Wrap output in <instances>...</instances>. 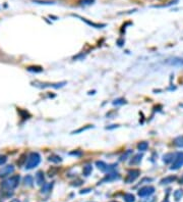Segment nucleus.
<instances>
[{
    "label": "nucleus",
    "instance_id": "nucleus-18",
    "mask_svg": "<svg viewBox=\"0 0 183 202\" xmlns=\"http://www.w3.org/2000/svg\"><path fill=\"white\" fill-rule=\"evenodd\" d=\"M92 172H93V168H92V166H90V164H87V166H83V175H85L86 177L90 176V175L92 174Z\"/></svg>",
    "mask_w": 183,
    "mask_h": 202
},
{
    "label": "nucleus",
    "instance_id": "nucleus-11",
    "mask_svg": "<svg viewBox=\"0 0 183 202\" xmlns=\"http://www.w3.org/2000/svg\"><path fill=\"white\" fill-rule=\"evenodd\" d=\"M176 180H177V177H176V176H168V177H166V178L162 179L161 182H160V184H161V185L171 184V183L175 182Z\"/></svg>",
    "mask_w": 183,
    "mask_h": 202
},
{
    "label": "nucleus",
    "instance_id": "nucleus-31",
    "mask_svg": "<svg viewBox=\"0 0 183 202\" xmlns=\"http://www.w3.org/2000/svg\"><path fill=\"white\" fill-rule=\"evenodd\" d=\"M10 202H20V201L18 200V199H13V200H11Z\"/></svg>",
    "mask_w": 183,
    "mask_h": 202
},
{
    "label": "nucleus",
    "instance_id": "nucleus-19",
    "mask_svg": "<svg viewBox=\"0 0 183 202\" xmlns=\"http://www.w3.org/2000/svg\"><path fill=\"white\" fill-rule=\"evenodd\" d=\"M124 201L125 202H134L135 201V197L134 195L130 194V193H126V194L124 195Z\"/></svg>",
    "mask_w": 183,
    "mask_h": 202
},
{
    "label": "nucleus",
    "instance_id": "nucleus-27",
    "mask_svg": "<svg viewBox=\"0 0 183 202\" xmlns=\"http://www.w3.org/2000/svg\"><path fill=\"white\" fill-rule=\"evenodd\" d=\"M70 155L81 156V151H72V152H70Z\"/></svg>",
    "mask_w": 183,
    "mask_h": 202
},
{
    "label": "nucleus",
    "instance_id": "nucleus-15",
    "mask_svg": "<svg viewBox=\"0 0 183 202\" xmlns=\"http://www.w3.org/2000/svg\"><path fill=\"white\" fill-rule=\"evenodd\" d=\"M174 157H175V154L174 153H167L163 156V161L165 163H170V162L173 161Z\"/></svg>",
    "mask_w": 183,
    "mask_h": 202
},
{
    "label": "nucleus",
    "instance_id": "nucleus-30",
    "mask_svg": "<svg viewBox=\"0 0 183 202\" xmlns=\"http://www.w3.org/2000/svg\"><path fill=\"white\" fill-rule=\"evenodd\" d=\"M179 184H183V175L181 176V178H180V180H179Z\"/></svg>",
    "mask_w": 183,
    "mask_h": 202
},
{
    "label": "nucleus",
    "instance_id": "nucleus-8",
    "mask_svg": "<svg viewBox=\"0 0 183 202\" xmlns=\"http://www.w3.org/2000/svg\"><path fill=\"white\" fill-rule=\"evenodd\" d=\"M13 172H14V168L11 164L3 166L2 168H0V177H6V176H8V175L12 174Z\"/></svg>",
    "mask_w": 183,
    "mask_h": 202
},
{
    "label": "nucleus",
    "instance_id": "nucleus-12",
    "mask_svg": "<svg viewBox=\"0 0 183 202\" xmlns=\"http://www.w3.org/2000/svg\"><path fill=\"white\" fill-rule=\"evenodd\" d=\"M141 159H143V154H141V153L135 154L133 157H131L130 161H129V164H130V166H135V164H138L139 162L141 161Z\"/></svg>",
    "mask_w": 183,
    "mask_h": 202
},
{
    "label": "nucleus",
    "instance_id": "nucleus-28",
    "mask_svg": "<svg viewBox=\"0 0 183 202\" xmlns=\"http://www.w3.org/2000/svg\"><path fill=\"white\" fill-rule=\"evenodd\" d=\"M92 2H93V0H83L81 3L83 4H91Z\"/></svg>",
    "mask_w": 183,
    "mask_h": 202
},
{
    "label": "nucleus",
    "instance_id": "nucleus-29",
    "mask_svg": "<svg viewBox=\"0 0 183 202\" xmlns=\"http://www.w3.org/2000/svg\"><path fill=\"white\" fill-rule=\"evenodd\" d=\"M90 191H91V189H85V190H81V194H85V193H89Z\"/></svg>",
    "mask_w": 183,
    "mask_h": 202
},
{
    "label": "nucleus",
    "instance_id": "nucleus-23",
    "mask_svg": "<svg viewBox=\"0 0 183 202\" xmlns=\"http://www.w3.org/2000/svg\"><path fill=\"white\" fill-rule=\"evenodd\" d=\"M126 101L123 98H118V99H115L113 101V105H122V104H125Z\"/></svg>",
    "mask_w": 183,
    "mask_h": 202
},
{
    "label": "nucleus",
    "instance_id": "nucleus-26",
    "mask_svg": "<svg viewBox=\"0 0 183 202\" xmlns=\"http://www.w3.org/2000/svg\"><path fill=\"white\" fill-rule=\"evenodd\" d=\"M90 128H93V126H89V127H86V128H81V129H79V130H77V131L73 132V134H75V133H79V132H83V131H85V130L90 129Z\"/></svg>",
    "mask_w": 183,
    "mask_h": 202
},
{
    "label": "nucleus",
    "instance_id": "nucleus-4",
    "mask_svg": "<svg viewBox=\"0 0 183 202\" xmlns=\"http://www.w3.org/2000/svg\"><path fill=\"white\" fill-rule=\"evenodd\" d=\"M139 175H141L139 170H130L127 173L126 177H125V179H124V182L126 183V184H131V183H133L137 178H138Z\"/></svg>",
    "mask_w": 183,
    "mask_h": 202
},
{
    "label": "nucleus",
    "instance_id": "nucleus-13",
    "mask_svg": "<svg viewBox=\"0 0 183 202\" xmlns=\"http://www.w3.org/2000/svg\"><path fill=\"white\" fill-rule=\"evenodd\" d=\"M96 166L100 170L104 173H108V164L104 161H96Z\"/></svg>",
    "mask_w": 183,
    "mask_h": 202
},
{
    "label": "nucleus",
    "instance_id": "nucleus-7",
    "mask_svg": "<svg viewBox=\"0 0 183 202\" xmlns=\"http://www.w3.org/2000/svg\"><path fill=\"white\" fill-rule=\"evenodd\" d=\"M167 63L171 67H183V58L180 57H173L167 60Z\"/></svg>",
    "mask_w": 183,
    "mask_h": 202
},
{
    "label": "nucleus",
    "instance_id": "nucleus-5",
    "mask_svg": "<svg viewBox=\"0 0 183 202\" xmlns=\"http://www.w3.org/2000/svg\"><path fill=\"white\" fill-rule=\"evenodd\" d=\"M154 193H155V188L153 186H145L139 189L137 194L141 197H148V196H151Z\"/></svg>",
    "mask_w": 183,
    "mask_h": 202
},
{
    "label": "nucleus",
    "instance_id": "nucleus-14",
    "mask_svg": "<svg viewBox=\"0 0 183 202\" xmlns=\"http://www.w3.org/2000/svg\"><path fill=\"white\" fill-rule=\"evenodd\" d=\"M48 160L53 162V163H59V162L62 161V158H61V156L57 155V154H51L48 157Z\"/></svg>",
    "mask_w": 183,
    "mask_h": 202
},
{
    "label": "nucleus",
    "instance_id": "nucleus-21",
    "mask_svg": "<svg viewBox=\"0 0 183 202\" xmlns=\"http://www.w3.org/2000/svg\"><path fill=\"white\" fill-rule=\"evenodd\" d=\"M174 198H175V200L176 201H179L180 199L182 198L183 197V190H176L175 192H174Z\"/></svg>",
    "mask_w": 183,
    "mask_h": 202
},
{
    "label": "nucleus",
    "instance_id": "nucleus-3",
    "mask_svg": "<svg viewBox=\"0 0 183 202\" xmlns=\"http://www.w3.org/2000/svg\"><path fill=\"white\" fill-rule=\"evenodd\" d=\"M181 166H183V152H177L175 154V157H174L172 164L170 166V170H179Z\"/></svg>",
    "mask_w": 183,
    "mask_h": 202
},
{
    "label": "nucleus",
    "instance_id": "nucleus-20",
    "mask_svg": "<svg viewBox=\"0 0 183 202\" xmlns=\"http://www.w3.org/2000/svg\"><path fill=\"white\" fill-rule=\"evenodd\" d=\"M139 151H145V150L149 148V143L148 142H141V143L137 145Z\"/></svg>",
    "mask_w": 183,
    "mask_h": 202
},
{
    "label": "nucleus",
    "instance_id": "nucleus-17",
    "mask_svg": "<svg viewBox=\"0 0 183 202\" xmlns=\"http://www.w3.org/2000/svg\"><path fill=\"white\" fill-rule=\"evenodd\" d=\"M24 185H26V186H33V183H34V179H33L32 176L28 175L26 177H24Z\"/></svg>",
    "mask_w": 183,
    "mask_h": 202
},
{
    "label": "nucleus",
    "instance_id": "nucleus-9",
    "mask_svg": "<svg viewBox=\"0 0 183 202\" xmlns=\"http://www.w3.org/2000/svg\"><path fill=\"white\" fill-rule=\"evenodd\" d=\"M35 179H36V183H37V185H39V186H43V185L45 184V177H44V173H43L42 170H39V172H37V174H36V177H35Z\"/></svg>",
    "mask_w": 183,
    "mask_h": 202
},
{
    "label": "nucleus",
    "instance_id": "nucleus-33",
    "mask_svg": "<svg viewBox=\"0 0 183 202\" xmlns=\"http://www.w3.org/2000/svg\"><path fill=\"white\" fill-rule=\"evenodd\" d=\"M113 202H116V201H113Z\"/></svg>",
    "mask_w": 183,
    "mask_h": 202
},
{
    "label": "nucleus",
    "instance_id": "nucleus-22",
    "mask_svg": "<svg viewBox=\"0 0 183 202\" xmlns=\"http://www.w3.org/2000/svg\"><path fill=\"white\" fill-rule=\"evenodd\" d=\"M131 154H132V150H127V151L125 152L123 155L120 156V161H124V160L128 159V158L130 157Z\"/></svg>",
    "mask_w": 183,
    "mask_h": 202
},
{
    "label": "nucleus",
    "instance_id": "nucleus-10",
    "mask_svg": "<svg viewBox=\"0 0 183 202\" xmlns=\"http://www.w3.org/2000/svg\"><path fill=\"white\" fill-rule=\"evenodd\" d=\"M53 183H45L44 185L42 186V189H41V193L42 194H48V193L51 192V190H52L53 188Z\"/></svg>",
    "mask_w": 183,
    "mask_h": 202
},
{
    "label": "nucleus",
    "instance_id": "nucleus-16",
    "mask_svg": "<svg viewBox=\"0 0 183 202\" xmlns=\"http://www.w3.org/2000/svg\"><path fill=\"white\" fill-rule=\"evenodd\" d=\"M173 143H174V145L177 146V147L183 148V136H179V137L175 138Z\"/></svg>",
    "mask_w": 183,
    "mask_h": 202
},
{
    "label": "nucleus",
    "instance_id": "nucleus-6",
    "mask_svg": "<svg viewBox=\"0 0 183 202\" xmlns=\"http://www.w3.org/2000/svg\"><path fill=\"white\" fill-rule=\"evenodd\" d=\"M120 179V175L118 173H115V172H111V173H108L107 176L103 179L102 183L103 182H112V181H115V180H118Z\"/></svg>",
    "mask_w": 183,
    "mask_h": 202
},
{
    "label": "nucleus",
    "instance_id": "nucleus-1",
    "mask_svg": "<svg viewBox=\"0 0 183 202\" xmlns=\"http://www.w3.org/2000/svg\"><path fill=\"white\" fill-rule=\"evenodd\" d=\"M40 162H41L40 154H39L38 152H31L26 160L24 168H26V170H32V168H37Z\"/></svg>",
    "mask_w": 183,
    "mask_h": 202
},
{
    "label": "nucleus",
    "instance_id": "nucleus-24",
    "mask_svg": "<svg viewBox=\"0 0 183 202\" xmlns=\"http://www.w3.org/2000/svg\"><path fill=\"white\" fill-rule=\"evenodd\" d=\"M6 161H7V157L5 155H0V166L4 164Z\"/></svg>",
    "mask_w": 183,
    "mask_h": 202
},
{
    "label": "nucleus",
    "instance_id": "nucleus-25",
    "mask_svg": "<svg viewBox=\"0 0 183 202\" xmlns=\"http://www.w3.org/2000/svg\"><path fill=\"white\" fill-rule=\"evenodd\" d=\"M39 69V67H29L28 71H30V72H36V73H41V72L43 71V69Z\"/></svg>",
    "mask_w": 183,
    "mask_h": 202
},
{
    "label": "nucleus",
    "instance_id": "nucleus-32",
    "mask_svg": "<svg viewBox=\"0 0 183 202\" xmlns=\"http://www.w3.org/2000/svg\"><path fill=\"white\" fill-rule=\"evenodd\" d=\"M163 202H169V200H168V198H166L165 200H164Z\"/></svg>",
    "mask_w": 183,
    "mask_h": 202
},
{
    "label": "nucleus",
    "instance_id": "nucleus-2",
    "mask_svg": "<svg viewBox=\"0 0 183 202\" xmlns=\"http://www.w3.org/2000/svg\"><path fill=\"white\" fill-rule=\"evenodd\" d=\"M19 180H20V177L15 175V176H12L10 178H8L7 180H5L4 182H2L1 187L4 191H11L13 190L14 188L18 186L19 184Z\"/></svg>",
    "mask_w": 183,
    "mask_h": 202
}]
</instances>
